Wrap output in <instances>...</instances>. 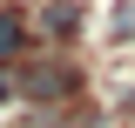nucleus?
<instances>
[{
	"label": "nucleus",
	"mask_w": 135,
	"mask_h": 128,
	"mask_svg": "<svg viewBox=\"0 0 135 128\" xmlns=\"http://www.w3.org/2000/svg\"><path fill=\"white\" fill-rule=\"evenodd\" d=\"M68 88H74V74H68L61 61H41V67H27V95L54 101V95H68Z\"/></svg>",
	"instance_id": "obj_1"
},
{
	"label": "nucleus",
	"mask_w": 135,
	"mask_h": 128,
	"mask_svg": "<svg viewBox=\"0 0 135 128\" xmlns=\"http://www.w3.org/2000/svg\"><path fill=\"white\" fill-rule=\"evenodd\" d=\"M20 47H27V27H20V14H14V7H0V61H14Z\"/></svg>",
	"instance_id": "obj_2"
},
{
	"label": "nucleus",
	"mask_w": 135,
	"mask_h": 128,
	"mask_svg": "<svg viewBox=\"0 0 135 128\" xmlns=\"http://www.w3.org/2000/svg\"><path fill=\"white\" fill-rule=\"evenodd\" d=\"M74 20H81V14L61 0V7H47V14H41V27H47V34H74Z\"/></svg>",
	"instance_id": "obj_3"
},
{
	"label": "nucleus",
	"mask_w": 135,
	"mask_h": 128,
	"mask_svg": "<svg viewBox=\"0 0 135 128\" xmlns=\"http://www.w3.org/2000/svg\"><path fill=\"white\" fill-rule=\"evenodd\" d=\"M115 27H122V34L135 41V7H122V14H115Z\"/></svg>",
	"instance_id": "obj_4"
},
{
	"label": "nucleus",
	"mask_w": 135,
	"mask_h": 128,
	"mask_svg": "<svg viewBox=\"0 0 135 128\" xmlns=\"http://www.w3.org/2000/svg\"><path fill=\"white\" fill-rule=\"evenodd\" d=\"M7 95H14V81H7V74H0V101H7Z\"/></svg>",
	"instance_id": "obj_5"
}]
</instances>
